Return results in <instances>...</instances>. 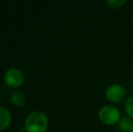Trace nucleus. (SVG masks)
Instances as JSON below:
<instances>
[{
    "label": "nucleus",
    "instance_id": "10",
    "mask_svg": "<svg viewBox=\"0 0 133 132\" xmlns=\"http://www.w3.org/2000/svg\"><path fill=\"white\" fill-rule=\"evenodd\" d=\"M130 132H133V126H132V128H131V129H130Z\"/></svg>",
    "mask_w": 133,
    "mask_h": 132
},
{
    "label": "nucleus",
    "instance_id": "7",
    "mask_svg": "<svg viewBox=\"0 0 133 132\" xmlns=\"http://www.w3.org/2000/svg\"><path fill=\"white\" fill-rule=\"evenodd\" d=\"M133 126V120L129 116L121 117L119 121L118 122V128L121 132H130Z\"/></svg>",
    "mask_w": 133,
    "mask_h": 132
},
{
    "label": "nucleus",
    "instance_id": "2",
    "mask_svg": "<svg viewBox=\"0 0 133 132\" xmlns=\"http://www.w3.org/2000/svg\"><path fill=\"white\" fill-rule=\"evenodd\" d=\"M98 118L102 124L106 126H113L118 124L121 118L119 109L111 105L102 106L98 112Z\"/></svg>",
    "mask_w": 133,
    "mask_h": 132
},
{
    "label": "nucleus",
    "instance_id": "3",
    "mask_svg": "<svg viewBox=\"0 0 133 132\" xmlns=\"http://www.w3.org/2000/svg\"><path fill=\"white\" fill-rule=\"evenodd\" d=\"M4 81L8 87L17 89L24 84L25 76L17 68H10L4 73Z\"/></svg>",
    "mask_w": 133,
    "mask_h": 132
},
{
    "label": "nucleus",
    "instance_id": "9",
    "mask_svg": "<svg viewBox=\"0 0 133 132\" xmlns=\"http://www.w3.org/2000/svg\"><path fill=\"white\" fill-rule=\"evenodd\" d=\"M106 4L109 7L112 9H117V8H121V6L126 4L125 0H107Z\"/></svg>",
    "mask_w": 133,
    "mask_h": 132
},
{
    "label": "nucleus",
    "instance_id": "5",
    "mask_svg": "<svg viewBox=\"0 0 133 132\" xmlns=\"http://www.w3.org/2000/svg\"><path fill=\"white\" fill-rule=\"evenodd\" d=\"M10 102L12 105L17 108H22L26 103V96L21 91H15L10 94Z\"/></svg>",
    "mask_w": 133,
    "mask_h": 132
},
{
    "label": "nucleus",
    "instance_id": "4",
    "mask_svg": "<svg viewBox=\"0 0 133 132\" xmlns=\"http://www.w3.org/2000/svg\"><path fill=\"white\" fill-rule=\"evenodd\" d=\"M127 95V91L124 86L119 83L109 85L105 90V98L113 104L121 102Z\"/></svg>",
    "mask_w": 133,
    "mask_h": 132
},
{
    "label": "nucleus",
    "instance_id": "6",
    "mask_svg": "<svg viewBox=\"0 0 133 132\" xmlns=\"http://www.w3.org/2000/svg\"><path fill=\"white\" fill-rule=\"evenodd\" d=\"M12 121V116L8 109L0 107V131H4L10 126Z\"/></svg>",
    "mask_w": 133,
    "mask_h": 132
},
{
    "label": "nucleus",
    "instance_id": "8",
    "mask_svg": "<svg viewBox=\"0 0 133 132\" xmlns=\"http://www.w3.org/2000/svg\"><path fill=\"white\" fill-rule=\"evenodd\" d=\"M125 111L127 113V116L131 118L133 120V93L130 95L125 100Z\"/></svg>",
    "mask_w": 133,
    "mask_h": 132
},
{
    "label": "nucleus",
    "instance_id": "1",
    "mask_svg": "<svg viewBox=\"0 0 133 132\" xmlns=\"http://www.w3.org/2000/svg\"><path fill=\"white\" fill-rule=\"evenodd\" d=\"M48 126V117L40 110L32 111L25 120V129L26 132H45Z\"/></svg>",
    "mask_w": 133,
    "mask_h": 132
}]
</instances>
